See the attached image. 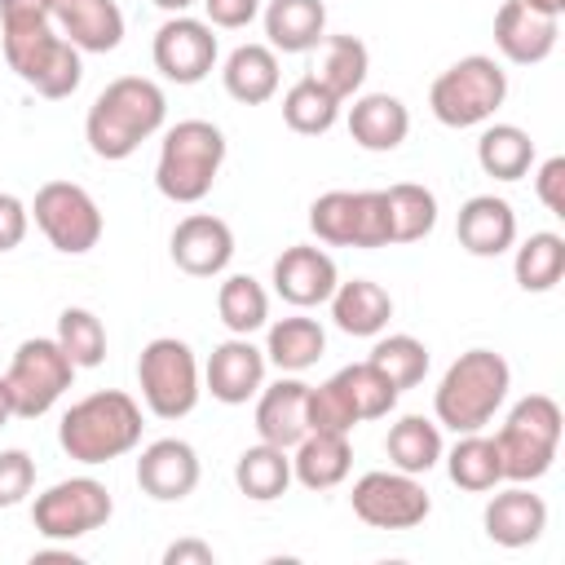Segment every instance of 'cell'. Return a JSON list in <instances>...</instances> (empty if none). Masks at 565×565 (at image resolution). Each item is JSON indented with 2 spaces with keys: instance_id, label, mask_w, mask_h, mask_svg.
I'll return each instance as SVG.
<instances>
[{
  "instance_id": "obj_1",
  "label": "cell",
  "mask_w": 565,
  "mask_h": 565,
  "mask_svg": "<svg viewBox=\"0 0 565 565\" xmlns=\"http://www.w3.org/2000/svg\"><path fill=\"white\" fill-rule=\"evenodd\" d=\"M0 35L9 71L49 102H62L79 88L84 62L79 49L53 26L49 0H0Z\"/></svg>"
},
{
  "instance_id": "obj_2",
  "label": "cell",
  "mask_w": 565,
  "mask_h": 565,
  "mask_svg": "<svg viewBox=\"0 0 565 565\" xmlns=\"http://www.w3.org/2000/svg\"><path fill=\"white\" fill-rule=\"evenodd\" d=\"M168 119V97L154 79L146 75H119L110 79L93 106H88V119H84V137H88V150L106 163H119L128 154H137L141 141H150Z\"/></svg>"
},
{
  "instance_id": "obj_3",
  "label": "cell",
  "mask_w": 565,
  "mask_h": 565,
  "mask_svg": "<svg viewBox=\"0 0 565 565\" xmlns=\"http://www.w3.org/2000/svg\"><path fill=\"white\" fill-rule=\"evenodd\" d=\"M508 388H512V366L503 362V353L468 349L446 366L433 393V415L450 433H481L508 402Z\"/></svg>"
},
{
  "instance_id": "obj_4",
  "label": "cell",
  "mask_w": 565,
  "mask_h": 565,
  "mask_svg": "<svg viewBox=\"0 0 565 565\" xmlns=\"http://www.w3.org/2000/svg\"><path fill=\"white\" fill-rule=\"evenodd\" d=\"M141 406L132 393L124 388H102L79 397L62 424H57V446L75 459V463H110L128 450H137L141 441Z\"/></svg>"
},
{
  "instance_id": "obj_5",
  "label": "cell",
  "mask_w": 565,
  "mask_h": 565,
  "mask_svg": "<svg viewBox=\"0 0 565 565\" xmlns=\"http://www.w3.org/2000/svg\"><path fill=\"white\" fill-rule=\"evenodd\" d=\"M225 163V132L207 119H181L159 141L154 185L172 203H199L212 194Z\"/></svg>"
},
{
  "instance_id": "obj_6",
  "label": "cell",
  "mask_w": 565,
  "mask_h": 565,
  "mask_svg": "<svg viewBox=\"0 0 565 565\" xmlns=\"http://www.w3.org/2000/svg\"><path fill=\"white\" fill-rule=\"evenodd\" d=\"M561 406L547 393H530L521 397L503 428L494 433V450H499V468L503 481H539L552 472V459L561 450Z\"/></svg>"
},
{
  "instance_id": "obj_7",
  "label": "cell",
  "mask_w": 565,
  "mask_h": 565,
  "mask_svg": "<svg viewBox=\"0 0 565 565\" xmlns=\"http://www.w3.org/2000/svg\"><path fill=\"white\" fill-rule=\"evenodd\" d=\"M503 97H508V71L486 53H468L433 79L428 110L446 128H477L494 119Z\"/></svg>"
},
{
  "instance_id": "obj_8",
  "label": "cell",
  "mask_w": 565,
  "mask_h": 565,
  "mask_svg": "<svg viewBox=\"0 0 565 565\" xmlns=\"http://www.w3.org/2000/svg\"><path fill=\"white\" fill-rule=\"evenodd\" d=\"M309 230L327 247H388L393 243V221H388V199L384 190H327L309 203Z\"/></svg>"
},
{
  "instance_id": "obj_9",
  "label": "cell",
  "mask_w": 565,
  "mask_h": 565,
  "mask_svg": "<svg viewBox=\"0 0 565 565\" xmlns=\"http://www.w3.org/2000/svg\"><path fill=\"white\" fill-rule=\"evenodd\" d=\"M137 388L150 415L159 419H185L199 406L203 380H199V358L185 340L159 335L141 349L137 358Z\"/></svg>"
},
{
  "instance_id": "obj_10",
  "label": "cell",
  "mask_w": 565,
  "mask_h": 565,
  "mask_svg": "<svg viewBox=\"0 0 565 565\" xmlns=\"http://www.w3.org/2000/svg\"><path fill=\"white\" fill-rule=\"evenodd\" d=\"M75 380V362L66 358V349L49 335H35V340H22L9 371L0 375L4 393H9V406H13V419H40L49 415L62 393L71 388Z\"/></svg>"
},
{
  "instance_id": "obj_11",
  "label": "cell",
  "mask_w": 565,
  "mask_h": 565,
  "mask_svg": "<svg viewBox=\"0 0 565 565\" xmlns=\"http://www.w3.org/2000/svg\"><path fill=\"white\" fill-rule=\"evenodd\" d=\"M31 221L40 225V234L49 238L53 252L62 256H84L102 243V207L97 199L75 185V181H44L35 190V203H31Z\"/></svg>"
},
{
  "instance_id": "obj_12",
  "label": "cell",
  "mask_w": 565,
  "mask_h": 565,
  "mask_svg": "<svg viewBox=\"0 0 565 565\" xmlns=\"http://www.w3.org/2000/svg\"><path fill=\"white\" fill-rule=\"evenodd\" d=\"M115 512V499L110 490L97 481V477H66V481H53L44 494H35L31 503V521L44 539L53 543H71V539H84L93 530H102Z\"/></svg>"
},
{
  "instance_id": "obj_13",
  "label": "cell",
  "mask_w": 565,
  "mask_h": 565,
  "mask_svg": "<svg viewBox=\"0 0 565 565\" xmlns=\"http://www.w3.org/2000/svg\"><path fill=\"white\" fill-rule=\"evenodd\" d=\"M353 516L371 530H415L424 525V516L433 512V499L424 490L419 477L402 472V468H375V472H362L353 481Z\"/></svg>"
},
{
  "instance_id": "obj_14",
  "label": "cell",
  "mask_w": 565,
  "mask_h": 565,
  "mask_svg": "<svg viewBox=\"0 0 565 565\" xmlns=\"http://www.w3.org/2000/svg\"><path fill=\"white\" fill-rule=\"evenodd\" d=\"M150 57L154 71L172 84H199L207 79V71L216 66V35L207 22L190 18V13H172L154 40H150Z\"/></svg>"
},
{
  "instance_id": "obj_15",
  "label": "cell",
  "mask_w": 565,
  "mask_h": 565,
  "mask_svg": "<svg viewBox=\"0 0 565 565\" xmlns=\"http://www.w3.org/2000/svg\"><path fill=\"white\" fill-rule=\"evenodd\" d=\"M172 265L190 278H216L234 260V230L212 212H190L172 230Z\"/></svg>"
},
{
  "instance_id": "obj_16",
  "label": "cell",
  "mask_w": 565,
  "mask_h": 565,
  "mask_svg": "<svg viewBox=\"0 0 565 565\" xmlns=\"http://www.w3.org/2000/svg\"><path fill=\"white\" fill-rule=\"evenodd\" d=\"M137 486L154 503H181L199 486V455L181 437H159L137 459Z\"/></svg>"
},
{
  "instance_id": "obj_17",
  "label": "cell",
  "mask_w": 565,
  "mask_h": 565,
  "mask_svg": "<svg viewBox=\"0 0 565 565\" xmlns=\"http://www.w3.org/2000/svg\"><path fill=\"white\" fill-rule=\"evenodd\" d=\"M203 384L216 402L243 406L247 397H256L265 388V349H256L247 335L221 340L203 366Z\"/></svg>"
},
{
  "instance_id": "obj_18",
  "label": "cell",
  "mask_w": 565,
  "mask_h": 565,
  "mask_svg": "<svg viewBox=\"0 0 565 565\" xmlns=\"http://www.w3.org/2000/svg\"><path fill=\"white\" fill-rule=\"evenodd\" d=\"M556 35H561V18H547V13H534L530 4L521 0H503L499 13H494V49L516 62V66H539L552 57L556 49Z\"/></svg>"
},
{
  "instance_id": "obj_19",
  "label": "cell",
  "mask_w": 565,
  "mask_h": 565,
  "mask_svg": "<svg viewBox=\"0 0 565 565\" xmlns=\"http://www.w3.org/2000/svg\"><path fill=\"white\" fill-rule=\"evenodd\" d=\"M340 274H335V260L322 252V247H309V243H296V247H282V256L274 260V291L296 305V309H313V305H327L331 291H335Z\"/></svg>"
},
{
  "instance_id": "obj_20",
  "label": "cell",
  "mask_w": 565,
  "mask_h": 565,
  "mask_svg": "<svg viewBox=\"0 0 565 565\" xmlns=\"http://www.w3.org/2000/svg\"><path fill=\"white\" fill-rule=\"evenodd\" d=\"M486 539L499 547H530L547 530V503L525 490V481H512L508 490H494L486 512H481Z\"/></svg>"
},
{
  "instance_id": "obj_21",
  "label": "cell",
  "mask_w": 565,
  "mask_h": 565,
  "mask_svg": "<svg viewBox=\"0 0 565 565\" xmlns=\"http://www.w3.org/2000/svg\"><path fill=\"white\" fill-rule=\"evenodd\" d=\"M49 13L79 53H110L124 40V13L115 0H49Z\"/></svg>"
},
{
  "instance_id": "obj_22",
  "label": "cell",
  "mask_w": 565,
  "mask_h": 565,
  "mask_svg": "<svg viewBox=\"0 0 565 565\" xmlns=\"http://www.w3.org/2000/svg\"><path fill=\"white\" fill-rule=\"evenodd\" d=\"M256 433L269 446L291 450L309 433V384L300 375H282L256 397Z\"/></svg>"
},
{
  "instance_id": "obj_23",
  "label": "cell",
  "mask_w": 565,
  "mask_h": 565,
  "mask_svg": "<svg viewBox=\"0 0 565 565\" xmlns=\"http://www.w3.org/2000/svg\"><path fill=\"white\" fill-rule=\"evenodd\" d=\"M455 234L459 247L472 256H503L516 243V212L499 194H472L455 216Z\"/></svg>"
},
{
  "instance_id": "obj_24",
  "label": "cell",
  "mask_w": 565,
  "mask_h": 565,
  "mask_svg": "<svg viewBox=\"0 0 565 565\" xmlns=\"http://www.w3.org/2000/svg\"><path fill=\"white\" fill-rule=\"evenodd\" d=\"M406 132H411V110H406L402 97H393V93H362V97H353V106H349V137L362 150L388 154V150H397L406 141Z\"/></svg>"
},
{
  "instance_id": "obj_25",
  "label": "cell",
  "mask_w": 565,
  "mask_h": 565,
  "mask_svg": "<svg viewBox=\"0 0 565 565\" xmlns=\"http://www.w3.org/2000/svg\"><path fill=\"white\" fill-rule=\"evenodd\" d=\"M291 450V481L305 490H335L353 468L349 433H305Z\"/></svg>"
},
{
  "instance_id": "obj_26",
  "label": "cell",
  "mask_w": 565,
  "mask_h": 565,
  "mask_svg": "<svg viewBox=\"0 0 565 565\" xmlns=\"http://www.w3.org/2000/svg\"><path fill=\"white\" fill-rule=\"evenodd\" d=\"M327 305H331V322L344 335H362V340L380 335L388 327V318H393V296L380 282H371V278L335 282V291H331Z\"/></svg>"
},
{
  "instance_id": "obj_27",
  "label": "cell",
  "mask_w": 565,
  "mask_h": 565,
  "mask_svg": "<svg viewBox=\"0 0 565 565\" xmlns=\"http://www.w3.org/2000/svg\"><path fill=\"white\" fill-rule=\"evenodd\" d=\"M265 35L274 53H309L327 35V4L322 0H269Z\"/></svg>"
},
{
  "instance_id": "obj_28",
  "label": "cell",
  "mask_w": 565,
  "mask_h": 565,
  "mask_svg": "<svg viewBox=\"0 0 565 565\" xmlns=\"http://www.w3.org/2000/svg\"><path fill=\"white\" fill-rule=\"evenodd\" d=\"M278 53L269 44H238L221 66L225 93L243 106H265L278 93Z\"/></svg>"
},
{
  "instance_id": "obj_29",
  "label": "cell",
  "mask_w": 565,
  "mask_h": 565,
  "mask_svg": "<svg viewBox=\"0 0 565 565\" xmlns=\"http://www.w3.org/2000/svg\"><path fill=\"white\" fill-rule=\"evenodd\" d=\"M322 353H327V331L318 327V318L291 313V318H278V322L269 327L265 362H274L282 375H300V371H309Z\"/></svg>"
},
{
  "instance_id": "obj_30",
  "label": "cell",
  "mask_w": 565,
  "mask_h": 565,
  "mask_svg": "<svg viewBox=\"0 0 565 565\" xmlns=\"http://www.w3.org/2000/svg\"><path fill=\"white\" fill-rule=\"evenodd\" d=\"M384 455H388L393 468H402V472H411V477L433 472V468L441 463V455H446V446H441V424H433V419H424V415H402V419L388 428V437H384Z\"/></svg>"
},
{
  "instance_id": "obj_31",
  "label": "cell",
  "mask_w": 565,
  "mask_h": 565,
  "mask_svg": "<svg viewBox=\"0 0 565 565\" xmlns=\"http://www.w3.org/2000/svg\"><path fill=\"white\" fill-rule=\"evenodd\" d=\"M366 71H371V53L358 35H322V49H318V62H313L309 75L344 102L362 88Z\"/></svg>"
},
{
  "instance_id": "obj_32",
  "label": "cell",
  "mask_w": 565,
  "mask_h": 565,
  "mask_svg": "<svg viewBox=\"0 0 565 565\" xmlns=\"http://www.w3.org/2000/svg\"><path fill=\"white\" fill-rule=\"evenodd\" d=\"M234 486L252 499V503H274L278 494H287L291 486V455L282 446H269V441H256L238 455L234 463Z\"/></svg>"
},
{
  "instance_id": "obj_33",
  "label": "cell",
  "mask_w": 565,
  "mask_h": 565,
  "mask_svg": "<svg viewBox=\"0 0 565 565\" xmlns=\"http://www.w3.org/2000/svg\"><path fill=\"white\" fill-rule=\"evenodd\" d=\"M477 163L494 181H521L534 168V141L516 124H490L477 137Z\"/></svg>"
},
{
  "instance_id": "obj_34",
  "label": "cell",
  "mask_w": 565,
  "mask_h": 565,
  "mask_svg": "<svg viewBox=\"0 0 565 565\" xmlns=\"http://www.w3.org/2000/svg\"><path fill=\"white\" fill-rule=\"evenodd\" d=\"M340 119V97L331 88H322L313 75H300L287 93H282V124L300 137H322L331 132Z\"/></svg>"
},
{
  "instance_id": "obj_35",
  "label": "cell",
  "mask_w": 565,
  "mask_h": 565,
  "mask_svg": "<svg viewBox=\"0 0 565 565\" xmlns=\"http://www.w3.org/2000/svg\"><path fill=\"white\" fill-rule=\"evenodd\" d=\"M512 274H516V287L521 291H552L561 278H565V238L556 230H539L530 234L521 247H516V260H512Z\"/></svg>"
},
{
  "instance_id": "obj_36",
  "label": "cell",
  "mask_w": 565,
  "mask_h": 565,
  "mask_svg": "<svg viewBox=\"0 0 565 565\" xmlns=\"http://www.w3.org/2000/svg\"><path fill=\"white\" fill-rule=\"evenodd\" d=\"M446 472L459 490H472V494H486L503 481V468H499V450H494V437L486 433H459V441L450 446L446 455Z\"/></svg>"
},
{
  "instance_id": "obj_37",
  "label": "cell",
  "mask_w": 565,
  "mask_h": 565,
  "mask_svg": "<svg viewBox=\"0 0 565 565\" xmlns=\"http://www.w3.org/2000/svg\"><path fill=\"white\" fill-rule=\"evenodd\" d=\"M388 199V221H393V243H419L437 225V194L419 181H397L384 190Z\"/></svg>"
},
{
  "instance_id": "obj_38",
  "label": "cell",
  "mask_w": 565,
  "mask_h": 565,
  "mask_svg": "<svg viewBox=\"0 0 565 565\" xmlns=\"http://www.w3.org/2000/svg\"><path fill=\"white\" fill-rule=\"evenodd\" d=\"M216 313L230 327V335H252L269 322V291L252 274H230L216 291Z\"/></svg>"
},
{
  "instance_id": "obj_39",
  "label": "cell",
  "mask_w": 565,
  "mask_h": 565,
  "mask_svg": "<svg viewBox=\"0 0 565 565\" xmlns=\"http://www.w3.org/2000/svg\"><path fill=\"white\" fill-rule=\"evenodd\" d=\"M366 362H371L397 393L415 388V384L428 375V349H424V340H415V335H406V331L375 340V349H371Z\"/></svg>"
},
{
  "instance_id": "obj_40",
  "label": "cell",
  "mask_w": 565,
  "mask_h": 565,
  "mask_svg": "<svg viewBox=\"0 0 565 565\" xmlns=\"http://www.w3.org/2000/svg\"><path fill=\"white\" fill-rule=\"evenodd\" d=\"M340 388H344V397H349V406H353V415H358V424L362 419H384L393 406H397V388L371 366V362H353V366H340L335 375H331Z\"/></svg>"
},
{
  "instance_id": "obj_41",
  "label": "cell",
  "mask_w": 565,
  "mask_h": 565,
  "mask_svg": "<svg viewBox=\"0 0 565 565\" xmlns=\"http://www.w3.org/2000/svg\"><path fill=\"white\" fill-rule=\"evenodd\" d=\"M53 340L66 349V358L75 362V371H88V366H102L106 362V327H102V318L93 309H79V305L62 309Z\"/></svg>"
},
{
  "instance_id": "obj_42",
  "label": "cell",
  "mask_w": 565,
  "mask_h": 565,
  "mask_svg": "<svg viewBox=\"0 0 565 565\" xmlns=\"http://www.w3.org/2000/svg\"><path fill=\"white\" fill-rule=\"evenodd\" d=\"M353 428H358V415L344 388L335 380L309 384V433H353Z\"/></svg>"
},
{
  "instance_id": "obj_43",
  "label": "cell",
  "mask_w": 565,
  "mask_h": 565,
  "mask_svg": "<svg viewBox=\"0 0 565 565\" xmlns=\"http://www.w3.org/2000/svg\"><path fill=\"white\" fill-rule=\"evenodd\" d=\"M35 486V459L26 450H0V508H18Z\"/></svg>"
},
{
  "instance_id": "obj_44",
  "label": "cell",
  "mask_w": 565,
  "mask_h": 565,
  "mask_svg": "<svg viewBox=\"0 0 565 565\" xmlns=\"http://www.w3.org/2000/svg\"><path fill=\"white\" fill-rule=\"evenodd\" d=\"M534 194L552 216H565V154H552L534 172Z\"/></svg>"
},
{
  "instance_id": "obj_45",
  "label": "cell",
  "mask_w": 565,
  "mask_h": 565,
  "mask_svg": "<svg viewBox=\"0 0 565 565\" xmlns=\"http://www.w3.org/2000/svg\"><path fill=\"white\" fill-rule=\"evenodd\" d=\"M26 230H31V207L18 194L0 190V256L13 252V247H22Z\"/></svg>"
},
{
  "instance_id": "obj_46",
  "label": "cell",
  "mask_w": 565,
  "mask_h": 565,
  "mask_svg": "<svg viewBox=\"0 0 565 565\" xmlns=\"http://www.w3.org/2000/svg\"><path fill=\"white\" fill-rule=\"evenodd\" d=\"M203 13H207V26L243 31V26H252V22H256L260 0H203Z\"/></svg>"
},
{
  "instance_id": "obj_47",
  "label": "cell",
  "mask_w": 565,
  "mask_h": 565,
  "mask_svg": "<svg viewBox=\"0 0 565 565\" xmlns=\"http://www.w3.org/2000/svg\"><path fill=\"white\" fill-rule=\"evenodd\" d=\"M163 565H216V552L203 539H177L163 547Z\"/></svg>"
},
{
  "instance_id": "obj_48",
  "label": "cell",
  "mask_w": 565,
  "mask_h": 565,
  "mask_svg": "<svg viewBox=\"0 0 565 565\" xmlns=\"http://www.w3.org/2000/svg\"><path fill=\"white\" fill-rule=\"evenodd\" d=\"M521 4H530L534 13H547V18H561L565 13V0H521Z\"/></svg>"
},
{
  "instance_id": "obj_49",
  "label": "cell",
  "mask_w": 565,
  "mask_h": 565,
  "mask_svg": "<svg viewBox=\"0 0 565 565\" xmlns=\"http://www.w3.org/2000/svg\"><path fill=\"white\" fill-rule=\"evenodd\" d=\"M150 4H159L163 13H185L190 4H199V0H150Z\"/></svg>"
},
{
  "instance_id": "obj_50",
  "label": "cell",
  "mask_w": 565,
  "mask_h": 565,
  "mask_svg": "<svg viewBox=\"0 0 565 565\" xmlns=\"http://www.w3.org/2000/svg\"><path fill=\"white\" fill-rule=\"evenodd\" d=\"M13 419V406H9V393H4V384H0V428Z\"/></svg>"
}]
</instances>
